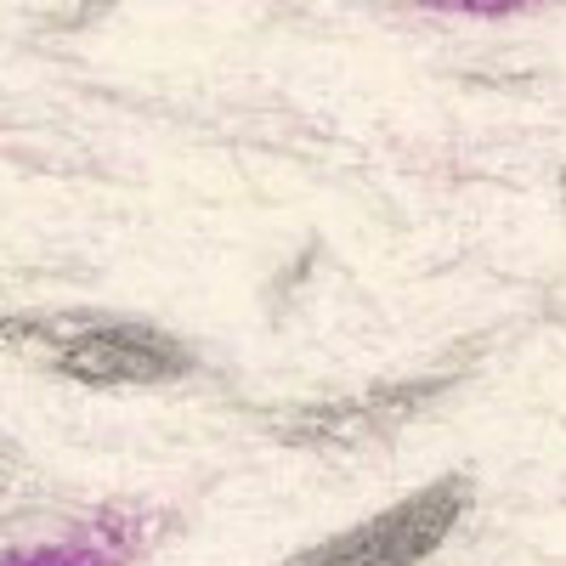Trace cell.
<instances>
[{"instance_id": "2", "label": "cell", "mask_w": 566, "mask_h": 566, "mask_svg": "<svg viewBox=\"0 0 566 566\" xmlns=\"http://www.w3.org/2000/svg\"><path fill=\"white\" fill-rule=\"evenodd\" d=\"M464 510H470V482L442 476L431 488L397 499L391 510L368 515V522L290 555L283 566H419L424 555L442 549V538L459 527Z\"/></svg>"}, {"instance_id": "1", "label": "cell", "mask_w": 566, "mask_h": 566, "mask_svg": "<svg viewBox=\"0 0 566 566\" xmlns=\"http://www.w3.org/2000/svg\"><path fill=\"white\" fill-rule=\"evenodd\" d=\"M0 340L34 357L40 368L63 374V380L97 386V391L170 386L181 374H193V352L170 328L142 323V317H103V312L0 317Z\"/></svg>"}]
</instances>
